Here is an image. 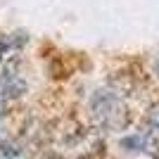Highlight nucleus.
Instances as JSON below:
<instances>
[{
  "mask_svg": "<svg viewBox=\"0 0 159 159\" xmlns=\"http://www.w3.org/2000/svg\"><path fill=\"white\" fill-rule=\"evenodd\" d=\"M90 112H93L95 121L102 128H107V131H121L128 124L126 107L121 105V100L109 88H102V90H95L93 93V98H90Z\"/></svg>",
  "mask_w": 159,
  "mask_h": 159,
  "instance_id": "nucleus-1",
  "label": "nucleus"
},
{
  "mask_svg": "<svg viewBox=\"0 0 159 159\" xmlns=\"http://www.w3.org/2000/svg\"><path fill=\"white\" fill-rule=\"evenodd\" d=\"M26 90V81L21 79L19 74H2L0 76V100H12L19 98L21 93Z\"/></svg>",
  "mask_w": 159,
  "mask_h": 159,
  "instance_id": "nucleus-2",
  "label": "nucleus"
},
{
  "mask_svg": "<svg viewBox=\"0 0 159 159\" xmlns=\"http://www.w3.org/2000/svg\"><path fill=\"white\" fill-rule=\"evenodd\" d=\"M26 43V33H7L0 36V62H12L17 50Z\"/></svg>",
  "mask_w": 159,
  "mask_h": 159,
  "instance_id": "nucleus-3",
  "label": "nucleus"
},
{
  "mask_svg": "<svg viewBox=\"0 0 159 159\" xmlns=\"http://www.w3.org/2000/svg\"><path fill=\"white\" fill-rule=\"evenodd\" d=\"M133 88H135V83H133V79L128 74H116L112 79V88H109V90H112L116 98H121V95H131Z\"/></svg>",
  "mask_w": 159,
  "mask_h": 159,
  "instance_id": "nucleus-4",
  "label": "nucleus"
},
{
  "mask_svg": "<svg viewBox=\"0 0 159 159\" xmlns=\"http://www.w3.org/2000/svg\"><path fill=\"white\" fill-rule=\"evenodd\" d=\"M147 119L152 124V128H159V105L150 107V114H147Z\"/></svg>",
  "mask_w": 159,
  "mask_h": 159,
  "instance_id": "nucleus-5",
  "label": "nucleus"
},
{
  "mask_svg": "<svg viewBox=\"0 0 159 159\" xmlns=\"http://www.w3.org/2000/svg\"><path fill=\"white\" fill-rule=\"evenodd\" d=\"M128 159H157L152 152H147V150H143V152H131V157Z\"/></svg>",
  "mask_w": 159,
  "mask_h": 159,
  "instance_id": "nucleus-6",
  "label": "nucleus"
},
{
  "mask_svg": "<svg viewBox=\"0 0 159 159\" xmlns=\"http://www.w3.org/2000/svg\"><path fill=\"white\" fill-rule=\"evenodd\" d=\"M152 66H154V74H157V76H159V55H157V57H154V62H152Z\"/></svg>",
  "mask_w": 159,
  "mask_h": 159,
  "instance_id": "nucleus-7",
  "label": "nucleus"
},
{
  "mask_svg": "<svg viewBox=\"0 0 159 159\" xmlns=\"http://www.w3.org/2000/svg\"><path fill=\"white\" fill-rule=\"evenodd\" d=\"M0 159H12V157H5V154H0Z\"/></svg>",
  "mask_w": 159,
  "mask_h": 159,
  "instance_id": "nucleus-8",
  "label": "nucleus"
}]
</instances>
